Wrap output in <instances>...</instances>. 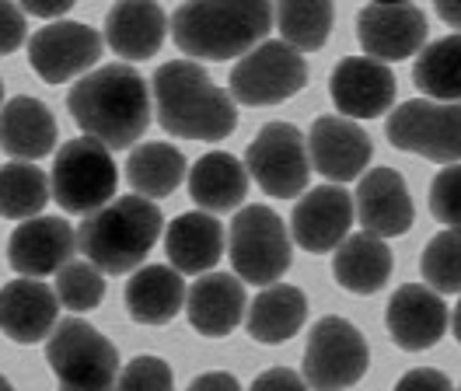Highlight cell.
Returning <instances> with one entry per match:
<instances>
[{
    "mask_svg": "<svg viewBox=\"0 0 461 391\" xmlns=\"http://www.w3.org/2000/svg\"><path fill=\"white\" fill-rule=\"evenodd\" d=\"M409 4H412V0H409Z\"/></svg>",
    "mask_w": 461,
    "mask_h": 391,
    "instance_id": "46",
    "label": "cell"
},
{
    "mask_svg": "<svg viewBox=\"0 0 461 391\" xmlns=\"http://www.w3.org/2000/svg\"><path fill=\"white\" fill-rule=\"evenodd\" d=\"M353 210L357 221L375 238H399L412 227L416 206L405 178L395 168H371L360 175V186L353 193Z\"/></svg>",
    "mask_w": 461,
    "mask_h": 391,
    "instance_id": "19",
    "label": "cell"
},
{
    "mask_svg": "<svg viewBox=\"0 0 461 391\" xmlns=\"http://www.w3.org/2000/svg\"><path fill=\"white\" fill-rule=\"evenodd\" d=\"M29 39V25H25V14L14 0H0V56L22 50Z\"/></svg>",
    "mask_w": 461,
    "mask_h": 391,
    "instance_id": "37",
    "label": "cell"
},
{
    "mask_svg": "<svg viewBox=\"0 0 461 391\" xmlns=\"http://www.w3.org/2000/svg\"><path fill=\"white\" fill-rule=\"evenodd\" d=\"M392 249L384 245V238H375L367 231L360 234H346V241L332 251V277L336 283L357 294V297H371L377 294L388 279H392Z\"/></svg>",
    "mask_w": 461,
    "mask_h": 391,
    "instance_id": "27",
    "label": "cell"
},
{
    "mask_svg": "<svg viewBox=\"0 0 461 391\" xmlns=\"http://www.w3.org/2000/svg\"><path fill=\"white\" fill-rule=\"evenodd\" d=\"M430 214L447 231H461V165H447L433 175Z\"/></svg>",
    "mask_w": 461,
    "mask_h": 391,
    "instance_id": "35",
    "label": "cell"
},
{
    "mask_svg": "<svg viewBox=\"0 0 461 391\" xmlns=\"http://www.w3.org/2000/svg\"><path fill=\"white\" fill-rule=\"evenodd\" d=\"M308 322V297L301 286L269 283L245 311V329L262 346H280L304 329Z\"/></svg>",
    "mask_w": 461,
    "mask_h": 391,
    "instance_id": "28",
    "label": "cell"
},
{
    "mask_svg": "<svg viewBox=\"0 0 461 391\" xmlns=\"http://www.w3.org/2000/svg\"><path fill=\"white\" fill-rule=\"evenodd\" d=\"M0 150L14 161H39L57 150V119L46 102L18 95L0 105Z\"/></svg>",
    "mask_w": 461,
    "mask_h": 391,
    "instance_id": "23",
    "label": "cell"
},
{
    "mask_svg": "<svg viewBox=\"0 0 461 391\" xmlns=\"http://www.w3.org/2000/svg\"><path fill=\"white\" fill-rule=\"evenodd\" d=\"M245 311H249L245 279L234 273H203L185 290V318L206 339L230 335L241 325Z\"/></svg>",
    "mask_w": 461,
    "mask_h": 391,
    "instance_id": "21",
    "label": "cell"
},
{
    "mask_svg": "<svg viewBox=\"0 0 461 391\" xmlns=\"http://www.w3.org/2000/svg\"><path fill=\"white\" fill-rule=\"evenodd\" d=\"M458 391H461V388H458Z\"/></svg>",
    "mask_w": 461,
    "mask_h": 391,
    "instance_id": "47",
    "label": "cell"
},
{
    "mask_svg": "<svg viewBox=\"0 0 461 391\" xmlns=\"http://www.w3.org/2000/svg\"><path fill=\"white\" fill-rule=\"evenodd\" d=\"M168 35V14L158 0H115L105 14V42L122 59L158 56Z\"/></svg>",
    "mask_w": 461,
    "mask_h": 391,
    "instance_id": "22",
    "label": "cell"
},
{
    "mask_svg": "<svg viewBox=\"0 0 461 391\" xmlns=\"http://www.w3.org/2000/svg\"><path fill=\"white\" fill-rule=\"evenodd\" d=\"M245 168L266 196L294 199L308 189L312 178L308 137L294 123H266L245 150Z\"/></svg>",
    "mask_w": 461,
    "mask_h": 391,
    "instance_id": "11",
    "label": "cell"
},
{
    "mask_svg": "<svg viewBox=\"0 0 461 391\" xmlns=\"http://www.w3.org/2000/svg\"><path fill=\"white\" fill-rule=\"evenodd\" d=\"M122 301L137 325H168L185 311V279L175 266H140L126 279Z\"/></svg>",
    "mask_w": 461,
    "mask_h": 391,
    "instance_id": "25",
    "label": "cell"
},
{
    "mask_svg": "<svg viewBox=\"0 0 461 391\" xmlns=\"http://www.w3.org/2000/svg\"><path fill=\"white\" fill-rule=\"evenodd\" d=\"M228 255L234 277H241L245 283L256 286L276 283L294 262V245L284 217L262 203L241 206L230 221Z\"/></svg>",
    "mask_w": 461,
    "mask_h": 391,
    "instance_id": "7",
    "label": "cell"
},
{
    "mask_svg": "<svg viewBox=\"0 0 461 391\" xmlns=\"http://www.w3.org/2000/svg\"><path fill=\"white\" fill-rule=\"evenodd\" d=\"M360 50L381 63H399L427 46V14L409 0H371L357 14Z\"/></svg>",
    "mask_w": 461,
    "mask_h": 391,
    "instance_id": "12",
    "label": "cell"
},
{
    "mask_svg": "<svg viewBox=\"0 0 461 391\" xmlns=\"http://www.w3.org/2000/svg\"><path fill=\"white\" fill-rule=\"evenodd\" d=\"M57 297L63 307L85 314V311H95V307L105 301V273L95 266V262H67L57 273Z\"/></svg>",
    "mask_w": 461,
    "mask_h": 391,
    "instance_id": "34",
    "label": "cell"
},
{
    "mask_svg": "<svg viewBox=\"0 0 461 391\" xmlns=\"http://www.w3.org/2000/svg\"><path fill=\"white\" fill-rule=\"evenodd\" d=\"M308 84V63L284 39H266L230 67L228 91L238 105H280Z\"/></svg>",
    "mask_w": 461,
    "mask_h": 391,
    "instance_id": "9",
    "label": "cell"
},
{
    "mask_svg": "<svg viewBox=\"0 0 461 391\" xmlns=\"http://www.w3.org/2000/svg\"><path fill=\"white\" fill-rule=\"evenodd\" d=\"M392 391H455V388H451L447 374H440V370H433V367H416V370L402 374L399 385Z\"/></svg>",
    "mask_w": 461,
    "mask_h": 391,
    "instance_id": "39",
    "label": "cell"
},
{
    "mask_svg": "<svg viewBox=\"0 0 461 391\" xmlns=\"http://www.w3.org/2000/svg\"><path fill=\"white\" fill-rule=\"evenodd\" d=\"M353 196L343 186H318L312 193H301L290 214V238L312 255L336 251L353 227Z\"/></svg>",
    "mask_w": 461,
    "mask_h": 391,
    "instance_id": "15",
    "label": "cell"
},
{
    "mask_svg": "<svg viewBox=\"0 0 461 391\" xmlns=\"http://www.w3.org/2000/svg\"><path fill=\"white\" fill-rule=\"evenodd\" d=\"M384 325H388V335L399 350L423 353L444 339L447 325H451V314H447L444 297L430 290L427 283H402L384 307Z\"/></svg>",
    "mask_w": 461,
    "mask_h": 391,
    "instance_id": "14",
    "label": "cell"
},
{
    "mask_svg": "<svg viewBox=\"0 0 461 391\" xmlns=\"http://www.w3.org/2000/svg\"><path fill=\"white\" fill-rule=\"evenodd\" d=\"M46 363L59 391H115L119 350L85 318H63L46 342Z\"/></svg>",
    "mask_w": 461,
    "mask_h": 391,
    "instance_id": "5",
    "label": "cell"
},
{
    "mask_svg": "<svg viewBox=\"0 0 461 391\" xmlns=\"http://www.w3.org/2000/svg\"><path fill=\"white\" fill-rule=\"evenodd\" d=\"M0 391H14V385H11V381H7L4 374H0Z\"/></svg>",
    "mask_w": 461,
    "mask_h": 391,
    "instance_id": "44",
    "label": "cell"
},
{
    "mask_svg": "<svg viewBox=\"0 0 461 391\" xmlns=\"http://www.w3.org/2000/svg\"><path fill=\"white\" fill-rule=\"evenodd\" d=\"M451 329H455V339L461 342V301L455 305V314H451Z\"/></svg>",
    "mask_w": 461,
    "mask_h": 391,
    "instance_id": "43",
    "label": "cell"
},
{
    "mask_svg": "<svg viewBox=\"0 0 461 391\" xmlns=\"http://www.w3.org/2000/svg\"><path fill=\"white\" fill-rule=\"evenodd\" d=\"M185 391H241V385H238V377L228 374V370H206L200 377H193Z\"/></svg>",
    "mask_w": 461,
    "mask_h": 391,
    "instance_id": "40",
    "label": "cell"
},
{
    "mask_svg": "<svg viewBox=\"0 0 461 391\" xmlns=\"http://www.w3.org/2000/svg\"><path fill=\"white\" fill-rule=\"evenodd\" d=\"M308 154H312V168L318 175L343 186V182H353L364 175V168L375 158V147H371V137L364 133V126H357L353 119L318 115L312 133H308Z\"/></svg>",
    "mask_w": 461,
    "mask_h": 391,
    "instance_id": "18",
    "label": "cell"
},
{
    "mask_svg": "<svg viewBox=\"0 0 461 391\" xmlns=\"http://www.w3.org/2000/svg\"><path fill=\"white\" fill-rule=\"evenodd\" d=\"M165 214L147 196H119L102 210L87 214L77 227V251L102 273H133L161 238Z\"/></svg>",
    "mask_w": 461,
    "mask_h": 391,
    "instance_id": "4",
    "label": "cell"
},
{
    "mask_svg": "<svg viewBox=\"0 0 461 391\" xmlns=\"http://www.w3.org/2000/svg\"><path fill=\"white\" fill-rule=\"evenodd\" d=\"M332 105L346 119H377L395 105V74L371 56H346L329 77Z\"/></svg>",
    "mask_w": 461,
    "mask_h": 391,
    "instance_id": "17",
    "label": "cell"
},
{
    "mask_svg": "<svg viewBox=\"0 0 461 391\" xmlns=\"http://www.w3.org/2000/svg\"><path fill=\"white\" fill-rule=\"evenodd\" d=\"M189 168H185V154L175 147V143H137L130 147V158H126V182L133 186L137 196L147 199H165L172 196L182 182H185Z\"/></svg>",
    "mask_w": 461,
    "mask_h": 391,
    "instance_id": "29",
    "label": "cell"
},
{
    "mask_svg": "<svg viewBox=\"0 0 461 391\" xmlns=\"http://www.w3.org/2000/svg\"><path fill=\"white\" fill-rule=\"evenodd\" d=\"M189 196L203 214H230L241 210L249 196V168L228 150H210L189 168Z\"/></svg>",
    "mask_w": 461,
    "mask_h": 391,
    "instance_id": "26",
    "label": "cell"
},
{
    "mask_svg": "<svg viewBox=\"0 0 461 391\" xmlns=\"http://www.w3.org/2000/svg\"><path fill=\"white\" fill-rule=\"evenodd\" d=\"M384 137L395 150L433 165H461V102L412 98L388 112Z\"/></svg>",
    "mask_w": 461,
    "mask_h": 391,
    "instance_id": "8",
    "label": "cell"
},
{
    "mask_svg": "<svg viewBox=\"0 0 461 391\" xmlns=\"http://www.w3.org/2000/svg\"><path fill=\"white\" fill-rule=\"evenodd\" d=\"M59 318V297L53 286L42 279H11L0 286V332L11 342H42L57 329Z\"/></svg>",
    "mask_w": 461,
    "mask_h": 391,
    "instance_id": "20",
    "label": "cell"
},
{
    "mask_svg": "<svg viewBox=\"0 0 461 391\" xmlns=\"http://www.w3.org/2000/svg\"><path fill=\"white\" fill-rule=\"evenodd\" d=\"M249 391H312V388H308V381L297 370H290V367H269V370H262L259 377L252 381Z\"/></svg>",
    "mask_w": 461,
    "mask_h": 391,
    "instance_id": "38",
    "label": "cell"
},
{
    "mask_svg": "<svg viewBox=\"0 0 461 391\" xmlns=\"http://www.w3.org/2000/svg\"><path fill=\"white\" fill-rule=\"evenodd\" d=\"M228 245V234H224V223L217 221L213 214H182L168 223L165 231V251H168V262L182 277H203L210 273Z\"/></svg>",
    "mask_w": 461,
    "mask_h": 391,
    "instance_id": "24",
    "label": "cell"
},
{
    "mask_svg": "<svg viewBox=\"0 0 461 391\" xmlns=\"http://www.w3.org/2000/svg\"><path fill=\"white\" fill-rule=\"evenodd\" d=\"M367 363L371 353L360 329L339 314H325L308 335L301 377L312 391H346L367 374Z\"/></svg>",
    "mask_w": 461,
    "mask_h": 391,
    "instance_id": "10",
    "label": "cell"
},
{
    "mask_svg": "<svg viewBox=\"0 0 461 391\" xmlns=\"http://www.w3.org/2000/svg\"><path fill=\"white\" fill-rule=\"evenodd\" d=\"M420 273L437 294H461V231H440L420 255Z\"/></svg>",
    "mask_w": 461,
    "mask_h": 391,
    "instance_id": "33",
    "label": "cell"
},
{
    "mask_svg": "<svg viewBox=\"0 0 461 391\" xmlns=\"http://www.w3.org/2000/svg\"><path fill=\"white\" fill-rule=\"evenodd\" d=\"M273 18L287 46H294L297 53H315L329 42L336 4L332 0H276Z\"/></svg>",
    "mask_w": 461,
    "mask_h": 391,
    "instance_id": "31",
    "label": "cell"
},
{
    "mask_svg": "<svg viewBox=\"0 0 461 391\" xmlns=\"http://www.w3.org/2000/svg\"><path fill=\"white\" fill-rule=\"evenodd\" d=\"M437 18L447 22L451 28H461V0H433Z\"/></svg>",
    "mask_w": 461,
    "mask_h": 391,
    "instance_id": "42",
    "label": "cell"
},
{
    "mask_svg": "<svg viewBox=\"0 0 461 391\" xmlns=\"http://www.w3.org/2000/svg\"><path fill=\"white\" fill-rule=\"evenodd\" d=\"M102 46L105 39L95 28L81 22H53L29 39V67L46 84H67L98 63Z\"/></svg>",
    "mask_w": 461,
    "mask_h": 391,
    "instance_id": "13",
    "label": "cell"
},
{
    "mask_svg": "<svg viewBox=\"0 0 461 391\" xmlns=\"http://www.w3.org/2000/svg\"><path fill=\"white\" fill-rule=\"evenodd\" d=\"M119 186V168L113 161V150L95 137L67 140L53 158L50 189L63 214L87 217L113 203Z\"/></svg>",
    "mask_w": 461,
    "mask_h": 391,
    "instance_id": "6",
    "label": "cell"
},
{
    "mask_svg": "<svg viewBox=\"0 0 461 391\" xmlns=\"http://www.w3.org/2000/svg\"><path fill=\"white\" fill-rule=\"evenodd\" d=\"M77 0H18V7L25 14H35V18H59L74 7Z\"/></svg>",
    "mask_w": 461,
    "mask_h": 391,
    "instance_id": "41",
    "label": "cell"
},
{
    "mask_svg": "<svg viewBox=\"0 0 461 391\" xmlns=\"http://www.w3.org/2000/svg\"><path fill=\"white\" fill-rule=\"evenodd\" d=\"M273 0H185L168 22L175 46L189 59H241L266 42Z\"/></svg>",
    "mask_w": 461,
    "mask_h": 391,
    "instance_id": "3",
    "label": "cell"
},
{
    "mask_svg": "<svg viewBox=\"0 0 461 391\" xmlns=\"http://www.w3.org/2000/svg\"><path fill=\"white\" fill-rule=\"evenodd\" d=\"M67 112L85 130V137L102 140L109 150H126L147 133L154 98L140 70L130 63H109L85 74L67 91Z\"/></svg>",
    "mask_w": 461,
    "mask_h": 391,
    "instance_id": "1",
    "label": "cell"
},
{
    "mask_svg": "<svg viewBox=\"0 0 461 391\" xmlns=\"http://www.w3.org/2000/svg\"><path fill=\"white\" fill-rule=\"evenodd\" d=\"M150 98L158 126L175 140L217 143L238 130V102L196 59L161 63L150 81Z\"/></svg>",
    "mask_w": 461,
    "mask_h": 391,
    "instance_id": "2",
    "label": "cell"
},
{
    "mask_svg": "<svg viewBox=\"0 0 461 391\" xmlns=\"http://www.w3.org/2000/svg\"><path fill=\"white\" fill-rule=\"evenodd\" d=\"M50 199H53V189L42 168H35L32 161H11L0 168V217L4 221H32L46 210Z\"/></svg>",
    "mask_w": 461,
    "mask_h": 391,
    "instance_id": "32",
    "label": "cell"
},
{
    "mask_svg": "<svg viewBox=\"0 0 461 391\" xmlns=\"http://www.w3.org/2000/svg\"><path fill=\"white\" fill-rule=\"evenodd\" d=\"M412 84L433 102H461V32L444 35L416 53Z\"/></svg>",
    "mask_w": 461,
    "mask_h": 391,
    "instance_id": "30",
    "label": "cell"
},
{
    "mask_svg": "<svg viewBox=\"0 0 461 391\" xmlns=\"http://www.w3.org/2000/svg\"><path fill=\"white\" fill-rule=\"evenodd\" d=\"M175 377L172 367L161 357H133L119 370L115 391H172Z\"/></svg>",
    "mask_w": 461,
    "mask_h": 391,
    "instance_id": "36",
    "label": "cell"
},
{
    "mask_svg": "<svg viewBox=\"0 0 461 391\" xmlns=\"http://www.w3.org/2000/svg\"><path fill=\"white\" fill-rule=\"evenodd\" d=\"M0 105H4V81H0Z\"/></svg>",
    "mask_w": 461,
    "mask_h": 391,
    "instance_id": "45",
    "label": "cell"
},
{
    "mask_svg": "<svg viewBox=\"0 0 461 391\" xmlns=\"http://www.w3.org/2000/svg\"><path fill=\"white\" fill-rule=\"evenodd\" d=\"M74 251H77V231L63 217L22 221L7 238V262L18 277H57L59 269L74 259Z\"/></svg>",
    "mask_w": 461,
    "mask_h": 391,
    "instance_id": "16",
    "label": "cell"
}]
</instances>
